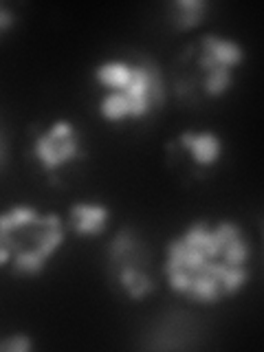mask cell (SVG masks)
<instances>
[{"instance_id":"6da1fadb","label":"cell","mask_w":264,"mask_h":352,"mask_svg":"<svg viewBox=\"0 0 264 352\" xmlns=\"http://www.w3.org/2000/svg\"><path fill=\"white\" fill-rule=\"evenodd\" d=\"M249 275L251 242L234 220H196L165 247V282L194 304L229 300L245 289Z\"/></svg>"},{"instance_id":"7a4b0ae2","label":"cell","mask_w":264,"mask_h":352,"mask_svg":"<svg viewBox=\"0 0 264 352\" xmlns=\"http://www.w3.org/2000/svg\"><path fill=\"white\" fill-rule=\"evenodd\" d=\"M66 240L60 214L16 203L0 212V269L33 278L49 267Z\"/></svg>"},{"instance_id":"3957f363","label":"cell","mask_w":264,"mask_h":352,"mask_svg":"<svg viewBox=\"0 0 264 352\" xmlns=\"http://www.w3.org/2000/svg\"><path fill=\"white\" fill-rule=\"evenodd\" d=\"M93 80L104 95L99 99V117L106 121L146 119L163 104L165 82L157 64L135 58H110L95 66Z\"/></svg>"},{"instance_id":"277c9868","label":"cell","mask_w":264,"mask_h":352,"mask_svg":"<svg viewBox=\"0 0 264 352\" xmlns=\"http://www.w3.org/2000/svg\"><path fill=\"white\" fill-rule=\"evenodd\" d=\"M245 60L240 42L234 38L205 33L198 40V66L203 71V88L209 97H223L231 84L234 73Z\"/></svg>"},{"instance_id":"5b68a950","label":"cell","mask_w":264,"mask_h":352,"mask_svg":"<svg viewBox=\"0 0 264 352\" xmlns=\"http://www.w3.org/2000/svg\"><path fill=\"white\" fill-rule=\"evenodd\" d=\"M108 258L119 286L130 300H146L154 291V278L141 262V245L132 229H121L108 247Z\"/></svg>"},{"instance_id":"8992f818","label":"cell","mask_w":264,"mask_h":352,"mask_svg":"<svg viewBox=\"0 0 264 352\" xmlns=\"http://www.w3.org/2000/svg\"><path fill=\"white\" fill-rule=\"evenodd\" d=\"M33 157L47 174H55L80 161L84 157L80 130L71 119H53L33 137Z\"/></svg>"},{"instance_id":"52a82bcc","label":"cell","mask_w":264,"mask_h":352,"mask_svg":"<svg viewBox=\"0 0 264 352\" xmlns=\"http://www.w3.org/2000/svg\"><path fill=\"white\" fill-rule=\"evenodd\" d=\"M176 143L187 157L192 159L196 168H214L223 157V139L214 130H183Z\"/></svg>"},{"instance_id":"ba28073f","label":"cell","mask_w":264,"mask_h":352,"mask_svg":"<svg viewBox=\"0 0 264 352\" xmlns=\"http://www.w3.org/2000/svg\"><path fill=\"white\" fill-rule=\"evenodd\" d=\"M110 220L108 205L99 201H75L69 207V225L75 236L95 238L102 236Z\"/></svg>"},{"instance_id":"9c48e42d","label":"cell","mask_w":264,"mask_h":352,"mask_svg":"<svg viewBox=\"0 0 264 352\" xmlns=\"http://www.w3.org/2000/svg\"><path fill=\"white\" fill-rule=\"evenodd\" d=\"M207 9L209 7H207L205 0H176V3L170 5L174 27L181 29V31L198 27L205 20Z\"/></svg>"},{"instance_id":"30bf717a","label":"cell","mask_w":264,"mask_h":352,"mask_svg":"<svg viewBox=\"0 0 264 352\" xmlns=\"http://www.w3.org/2000/svg\"><path fill=\"white\" fill-rule=\"evenodd\" d=\"M33 339L27 333H11L0 339V352H29Z\"/></svg>"},{"instance_id":"8fae6325","label":"cell","mask_w":264,"mask_h":352,"mask_svg":"<svg viewBox=\"0 0 264 352\" xmlns=\"http://www.w3.org/2000/svg\"><path fill=\"white\" fill-rule=\"evenodd\" d=\"M14 25H16V14L11 11V7L0 3V33L9 31Z\"/></svg>"},{"instance_id":"7c38bea8","label":"cell","mask_w":264,"mask_h":352,"mask_svg":"<svg viewBox=\"0 0 264 352\" xmlns=\"http://www.w3.org/2000/svg\"><path fill=\"white\" fill-rule=\"evenodd\" d=\"M5 161V141H3V135H0V165Z\"/></svg>"}]
</instances>
